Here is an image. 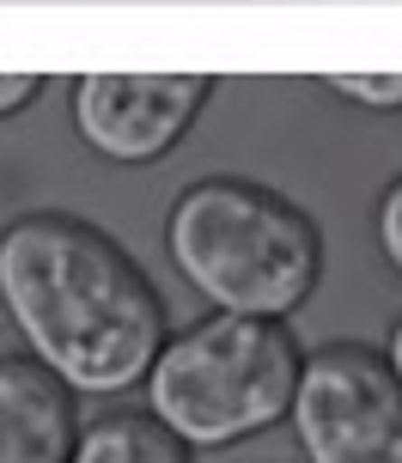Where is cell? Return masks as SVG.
<instances>
[{
    "label": "cell",
    "instance_id": "6da1fadb",
    "mask_svg": "<svg viewBox=\"0 0 402 463\" xmlns=\"http://www.w3.org/2000/svg\"><path fill=\"white\" fill-rule=\"evenodd\" d=\"M0 305L31 360L73 396H122L146 384L165 335V299L110 232L61 208L0 232Z\"/></svg>",
    "mask_w": 402,
    "mask_h": 463
},
{
    "label": "cell",
    "instance_id": "7a4b0ae2",
    "mask_svg": "<svg viewBox=\"0 0 402 463\" xmlns=\"http://www.w3.org/2000/svg\"><path fill=\"white\" fill-rule=\"evenodd\" d=\"M171 262L226 317L286 324L323 275V232L299 202L250 177H201L171 202Z\"/></svg>",
    "mask_w": 402,
    "mask_h": 463
},
{
    "label": "cell",
    "instance_id": "3957f363",
    "mask_svg": "<svg viewBox=\"0 0 402 463\" xmlns=\"http://www.w3.org/2000/svg\"><path fill=\"white\" fill-rule=\"evenodd\" d=\"M305 378V347L286 324L213 311L171 335L146 378V409L183 451H220L293 415Z\"/></svg>",
    "mask_w": 402,
    "mask_h": 463
},
{
    "label": "cell",
    "instance_id": "277c9868",
    "mask_svg": "<svg viewBox=\"0 0 402 463\" xmlns=\"http://www.w3.org/2000/svg\"><path fill=\"white\" fill-rule=\"evenodd\" d=\"M293 433L305 463H402V378L366 342H323L305 354Z\"/></svg>",
    "mask_w": 402,
    "mask_h": 463
},
{
    "label": "cell",
    "instance_id": "5b68a950",
    "mask_svg": "<svg viewBox=\"0 0 402 463\" xmlns=\"http://www.w3.org/2000/svg\"><path fill=\"white\" fill-rule=\"evenodd\" d=\"M208 98V73H79L73 135L110 165H153L190 135Z\"/></svg>",
    "mask_w": 402,
    "mask_h": 463
},
{
    "label": "cell",
    "instance_id": "8992f818",
    "mask_svg": "<svg viewBox=\"0 0 402 463\" xmlns=\"http://www.w3.org/2000/svg\"><path fill=\"white\" fill-rule=\"evenodd\" d=\"M73 391L31 354H0V463H73Z\"/></svg>",
    "mask_w": 402,
    "mask_h": 463
},
{
    "label": "cell",
    "instance_id": "52a82bcc",
    "mask_svg": "<svg viewBox=\"0 0 402 463\" xmlns=\"http://www.w3.org/2000/svg\"><path fill=\"white\" fill-rule=\"evenodd\" d=\"M73 463H190V458L153 415H104L79 433Z\"/></svg>",
    "mask_w": 402,
    "mask_h": 463
},
{
    "label": "cell",
    "instance_id": "ba28073f",
    "mask_svg": "<svg viewBox=\"0 0 402 463\" xmlns=\"http://www.w3.org/2000/svg\"><path fill=\"white\" fill-rule=\"evenodd\" d=\"M323 86L372 110H402V73H330Z\"/></svg>",
    "mask_w": 402,
    "mask_h": 463
},
{
    "label": "cell",
    "instance_id": "9c48e42d",
    "mask_svg": "<svg viewBox=\"0 0 402 463\" xmlns=\"http://www.w3.org/2000/svg\"><path fill=\"white\" fill-rule=\"evenodd\" d=\"M372 226H379V250L384 262L402 275V177L379 195V213H372Z\"/></svg>",
    "mask_w": 402,
    "mask_h": 463
},
{
    "label": "cell",
    "instance_id": "30bf717a",
    "mask_svg": "<svg viewBox=\"0 0 402 463\" xmlns=\"http://www.w3.org/2000/svg\"><path fill=\"white\" fill-rule=\"evenodd\" d=\"M43 98V73H0V116H19Z\"/></svg>",
    "mask_w": 402,
    "mask_h": 463
},
{
    "label": "cell",
    "instance_id": "8fae6325",
    "mask_svg": "<svg viewBox=\"0 0 402 463\" xmlns=\"http://www.w3.org/2000/svg\"><path fill=\"white\" fill-rule=\"evenodd\" d=\"M384 354H390V366H397V378H402V317H397V329H390V347H384Z\"/></svg>",
    "mask_w": 402,
    "mask_h": 463
}]
</instances>
